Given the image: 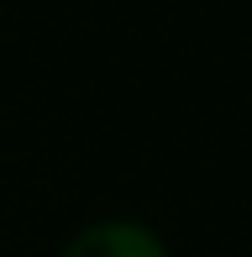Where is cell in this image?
Wrapping results in <instances>:
<instances>
[{
	"mask_svg": "<svg viewBox=\"0 0 252 257\" xmlns=\"http://www.w3.org/2000/svg\"><path fill=\"white\" fill-rule=\"evenodd\" d=\"M58 257H168V247H163V236H158L153 226H142V220L105 215V220L79 226L74 236L63 241Z\"/></svg>",
	"mask_w": 252,
	"mask_h": 257,
	"instance_id": "obj_1",
	"label": "cell"
}]
</instances>
